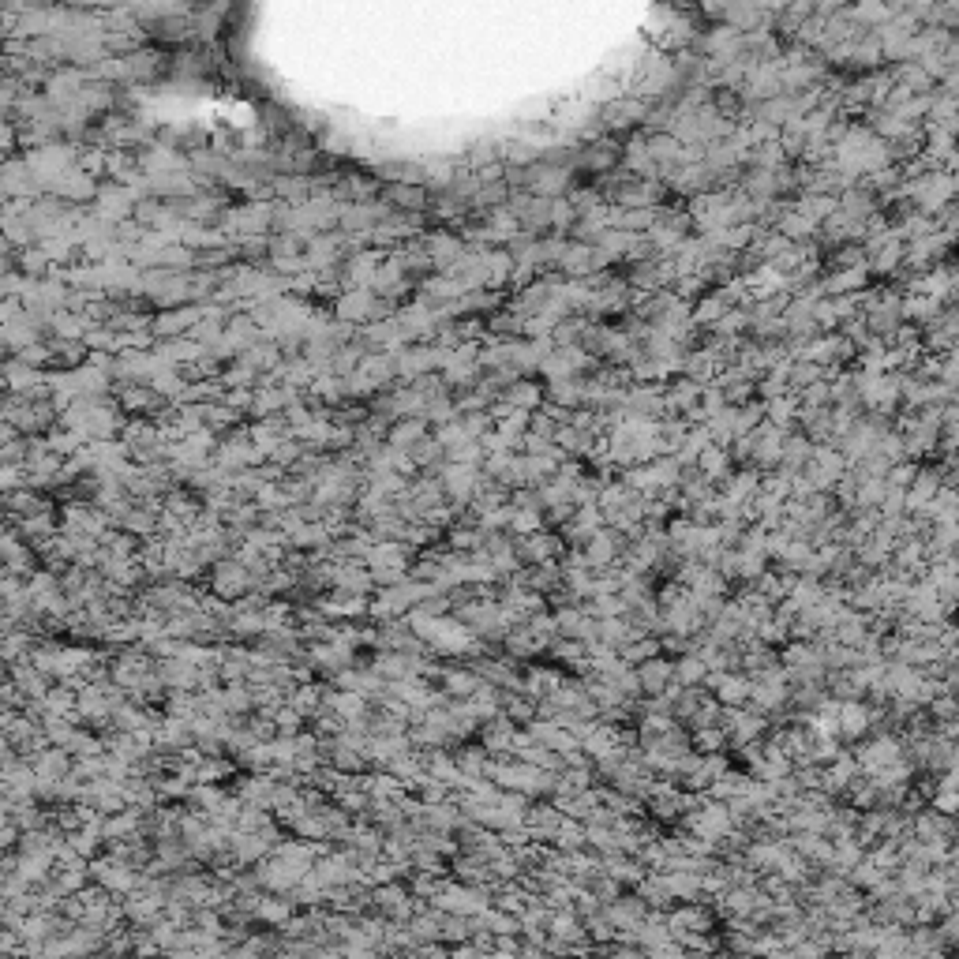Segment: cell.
Instances as JSON below:
<instances>
[{
    "label": "cell",
    "mask_w": 959,
    "mask_h": 959,
    "mask_svg": "<svg viewBox=\"0 0 959 959\" xmlns=\"http://www.w3.org/2000/svg\"><path fill=\"white\" fill-rule=\"evenodd\" d=\"M443 487H446V499L450 502H473L476 487H480V469L476 465H450L443 476Z\"/></svg>",
    "instance_id": "3957f363"
},
{
    "label": "cell",
    "mask_w": 959,
    "mask_h": 959,
    "mask_svg": "<svg viewBox=\"0 0 959 959\" xmlns=\"http://www.w3.org/2000/svg\"><path fill=\"white\" fill-rule=\"evenodd\" d=\"M214 596H225V600H237L240 592L255 589V577L240 559H218L214 562Z\"/></svg>",
    "instance_id": "7a4b0ae2"
},
{
    "label": "cell",
    "mask_w": 959,
    "mask_h": 959,
    "mask_svg": "<svg viewBox=\"0 0 959 959\" xmlns=\"http://www.w3.org/2000/svg\"><path fill=\"white\" fill-rule=\"evenodd\" d=\"M255 918H259V922H270V926H285V922L293 918V903L259 896V903H255Z\"/></svg>",
    "instance_id": "5b68a950"
},
{
    "label": "cell",
    "mask_w": 959,
    "mask_h": 959,
    "mask_svg": "<svg viewBox=\"0 0 959 959\" xmlns=\"http://www.w3.org/2000/svg\"><path fill=\"white\" fill-rule=\"evenodd\" d=\"M510 738H514V731L506 727L502 720L487 723L484 731H480V742H484V750H502V746H510Z\"/></svg>",
    "instance_id": "ba28073f"
},
{
    "label": "cell",
    "mask_w": 959,
    "mask_h": 959,
    "mask_svg": "<svg viewBox=\"0 0 959 959\" xmlns=\"http://www.w3.org/2000/svg\"><path fill=\"white\" fill-rule=\"evenodd\" d=\"M458 768L465 772V776H484V772H487L484 753L476 750V746H465V750L458 753Z\"/></svg>",
    "instance_id": "9c48e42d"
},
{
    "label": "cell",
    "mask_w": 959,
    "mask_h": 959,
    "mask_svg": "<svg viewBox=\"0 0 959 959\" xmlns=\"http://www.w3.org/2000/svg\"><path fill=\"white\" fill-rule=\"evenodd\" d=\"M461 439H465V431H461V428L443 431V443H461Z\"/></svg>",
    "instance_id": "8fae6325"
},
{
    "label": "cell",
    "mask_w": 959,
    "mask_h": 959,
    "mask_svg": "<svg viewBox=\"0 0 959 959\" xmlns=\"http://www.w3.org/2000/svg\"><path fill=\"white\" fill-rule=\"evenodd\" d=\"M443 686L450 697H458V701H465V697H473L484 682H480V671H469V667H446L443 671Z\"/></svg>",
    "instance_id": "277c9868"
},
{
    "label": "cell",
    "mask_w": 959,
    "mask_h": 959,
    "mask_svg": "<svg viewBox=\"0 0 959 959\" xmlns=\"http://www.w3.org/2000/svg\"><path fill=\"white\" fill-rule=\"evenodd\" d=\"M90 877L98 881V885H105L109 892H132V888L143 885V877L135 873V862H128V858H98V862H90Z\"/></svg>",
    "instance_id": "6da1fadb"
},
{
    "label": "cell",
    "mask_w": 959,
    "mask_h": 959,
    "mask_svg": "<svg viewBox=\"0 0 959 959\" xmlns=\"http://www.w3.org/2000/svg\"><path fill=\"white\" fill-rule=\"evenodd\" d=\"M416 435H420V428H416V424H413V428H401V431H394V446L409 443V439H416Z\"/></svg>",
    "instance_id": "30bf717a"
},
{
    "label": "cell",
    "mask_w": 959,
    "mask_h": 959,
    "mask_svg": "<svg viewBox=\"0 0 959 959\" xmlns=\"http://www.w3.org/2000/svg\"><path fill=\"white\" fill-rule=\"evenodd\" d=\"M105 750H109L105 738L87 735V731H79V727H75V735L68 738V753H72V757H98V753H105Z\"/></svg>",
    "instance_id": "52a82bcc"
},
{
    "label": "cell",
    "mask_w": 959,
    "mask_h": 959,
    "mask_svg": "<svg viewBox=\"0 0 959 959\" xmlns=\"http://www.w3.org/2000/svg\"><path fill=\"white\" fill-rule=\"evenodd\" d=\"M289 705H293V709H300L311 720V716H315V712L326 705V694L319 690V686H296V690H289Z\"/></svg>",
    "instance_id": "8992f818"
}]
</instances>
